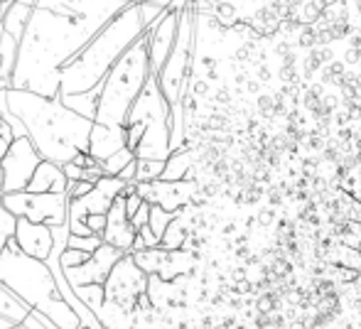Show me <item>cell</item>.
<instances>
[{
	"label": "cell",
	"mask_w": 361,
	"mask_h": 329,
	"mask_svg": "<svg viewBox=\"0 0 361 329\" xmlns=\"http://www.w3.org/2000/svg\"><path fill=\"white\" fill-rule=\"evenodd\" d=\"M145 20L138 3H130L118 13L74 59L62 67L59 94H81L106 79L114 64L145 35Z\"/></svg>",
	"instance_id": "obj_4"
},
{
	"label": "cell",
	"mask_w": 361,
	"mask_h": 329,
	"mask_svg": "<svg viewBox=\"0 0 361 329\" xmlns=\"http://www.w3.org/2000/svg\"><path fill=\"white\" fill-rule=\"evenodd\" d=\"M138 236L145 241V248H157V246H160V239H157L155 231H152L150 226H143V229L138 231Z\"/></svg>",
	"instance_id": "obj_32"
},
{
	"label": "cell",
	"mask_w": 361,
	"mask_h": 329,
	"mask_svg": "<svg viewBox=\"0 0 361 329\" xmlns=\"http://www.w3.org/2000/svg\"><path fill=\"white\" fill-rule=\"evenodd\" d=\"M101 91H104V82L89 91H81V94H59L62 104L67 106L69 111L79 113L81 118L94 120L96 123V113H99V101H101Z\"/></svg>",
	"instance_id": "obj_18"
},
{
	"label": "cell",
	"mask_w": 361,
	"mask_h": 329,
	"mask_svg": "<svg viewBox=\"0 0 361 329\" xmlns=\"http://www.w3.org/2000/svg\"><path fill=\"white\" fill-rule=\"evenodd\" d=\"M18 216L0 211V283L15 290L35 312L44 315L59 329H81L79 315L62 297L52 271L44 261L27 256L15 239Z\"/></svg>",
	"instance_id": "obj_3"
},
{
	"label": "cell",
	"mask_w": 361,
	"mask_h": 329,
	"mask_svg": "<svg viewBox=\"0 0 361 329\" xmlns=\"http://www.w3.org/2000/svg\"><path fill=\"white\" fill-rule=\"evenodd\" d=\"M32 315V307L23 300L15 290H10L5 283H0V317L10 320L15 327L25 325V320Z\"/></svg>",
	"instance_id": "obj_19"
},
{
	"label": "cell",
	"mask_w": 361,
	"mask_h": 329,
	"mask_svg": "<svg viewBox=\"0 0 361 329\" xmlns=\"http://www.w3.org/2000/svg\"><path fill=\"white\" fill-rule=\"evenodd\" d=\"M89 258H91L89 253H84V251H72V248H67V251L62 253V258H59V263H62L64 271H69V268H76V266H81V263H86Z\"/></svg>",
	"instance_id": "obj_27"
},
{
	"label": "cell",
	"mask_w": 361,
	"mask_h": 329,
	"mask_svg": "<svg viewBox=\"0 0 361 329\" xmlns=\"http://www.w3.org/2000/svg\"><path fill=\"white\" fill-rule=\"evenodd\" d=\"M15 325L10 320H5V317H0V329H13Z\"/></svg>",
	"instance_id": "obj_34"
},
{
	"label": "cell",
	"mask_w": 361,
	"mask_h": 329,
	"mask_svg": "<svg viewBox=\"0 0 361 329\" xmlns=\"http://www.w3.org/2000/svg\"><path fill=\"white\" fill-rule=\"evenodd\" d=\"M192 165H195V150L192 148H182V150H175L170 158L165 160V172H162L160 180L165 182H182V180H190V172H192Z\"/></svg>",
	"instance_id": "obj_20"
},
{
	"label": "cell",
	"mask_w": 361,
	"mask_h": 329,
	"mask_svg": "<svg viewBox=\"0 0 361 329\" xmlns=\"http://www.w3.org/2000/svg\"><path fill=\"white\" fill-rule=\"evenodd\" d=\"M128 5V0H39L20 39L13 89L59 96L64 64Z\"/></svg>",
	"instance_id": "obj_1"
},
{
	"label": "cell",
	"mask_w": 361,
	"mask_h": 329,
	"mask_svg": "<svg viewBox=\"0 0 361 329\" xmlns=\"http://www.w3.org/2000/svg\"><path fill=\"white\" fill-rule=\"evenodd\" d=\"M86 224H89V229L94 231V234H99L101 239H104V231H106V214H91L89 219H86Z\"/></svg>",
	"instance_id": "obj_30"
},
{
	"label": "cell",
	"mask_w": 361,
	"mask_h": 329,
	"mask_svg": "<svg viewBox=\"0 0 361 329\" xmlns=\"http://www.w3.org/2000/svg\"><path fill=\"white\" fill-rule=\"evenodd\" d=\"M147 280H150V275L145 271H140L133 256H123L111 271L109 280L104 283L106 300L116 302V305H121L128 312H135L138 300L147 292Z\"/></svg>",
	"instance_id": "obj_9"
},
{
	"label": "cell",
	"mask_w": 361,
	"mask_h": 329,
	"mask_svg": "<svg viewBox=\"0 0 361 329\" xmlns=\"http://www.w3.org/2000/svg\"><path fill=\"white\" fill-rule=\"evenodd\" d=\"M150 211H152V204H147V201H143V206H140V209L133 214V219H130V224L135 226V231H140L143 226L150 224Z\"/></svg>",
	"instance_id": "obj_29"
},
{
	"label": "cell",
	"mask_w": 361,
	"mask_h": 329,
	"mask_svg": "<svg viewBox=\"0 0 361 329\" xmlns=\"http://www.w3.org/2000/svg\"><path fill=\"white\" fill-rule=\"evenodd\" d=\"M32 10L35 8H27V5H23L20 0H15V5L8 10V13L3 15V25H5V32L13 35L15 39H23L25 30H27L30 25V18H32Z\"/></svg>",
	"instance_id": "obj_21"
},
{
	"label": "cell",
	"mask_w": 361,
	"mask_h": 329,
	"mask_svg": "<svg viewBox=\"0 0 361 329\" xmlns=\"http://www.w3.org/2000/svg\"><path fill=\"white\" fill-rule=\"evenodd\" d=\"M42 163V155L37 153V148L32 145L30 138H18L10 148V153L3 158V175H5V185H3V194H13V192H25L32 180L35 170Z\"/></svg>",
	"instance_id": "obj_10"
},
{
	"label": "cell",
	"mask_w": 361,
	"mask_h": 329,
	"mask_svg": "<svg viewBox=\"0 0 361 329\" xmlns=\"http://www.w3.org/2000/svg\"><path fill=\"white\" fill-rule=\"evenodd\" d=\"M150 77H152L150 52H147V37L143 35V37L114 64V69L106 74L96 123L126 125L130 108H133V104L138 101V96L143 94Z\"/></svg>",
	"instance_id": "obj_5"
},
{
	"label": "cell",
	"mask_w": 361,
	"mask_h": 329,
	"mask_svg": "<svg viewBox=\"0 0 361 329\" xmlns=\"http://www.w3.org/2000/svg\"><path fill=\"white\" fill-rule=\"evenodd\" d=\"M135 160H138V158H135L133 150H130V148H123V150H118V153L111 155L109 160H104V163H99V165H101V172H104V175L118 177L121 172H123L130 163H135Z\"/></svg>",
	"instance_id": "obj_22"
},
{
	"label": "cell",
	"mask_w": 361,
	"mask_h": 329,
	"mask_svg": "<svg viewBox=\"0 0 361 329\" xmlns=\"http://www.w3.org/2000/svg\"><path fill=\"white\" fill-rule=\"evenodd\" d=\"M170 120L172 106L167 96L162 94L157 74L147 79L143 94L133 104L126 125H140L143 128V140H140L135 158L138 160H167L172 155L170 148Z\"/></svg>",
	"instance_id": "obj_6"
},
{
	"label": "cell",
	"mask_w": 361,
	"mask_h": 329,
	"mask_svg": "<svg viewBox=\"0 0 361 329\" xmlns=\"http://www.w3.org/2000/svg\"><path fill=\"white\" fill-rule=\"evenodd\" d=\"M8 106L27 128V138L42 160L57 165L72 163L79 153H89L94 120L69 111L59 96L35 94L25 89H8Z\"/></svg>",
	"instance_id": "obj_2"
},
{
	"label": "cell",
	"mask_w": 361,
	"mask_h": 329,
	"mask_svg": "<svg viewBox=\"0 0 361 329\" xmlns=\"http://www.w3.org/2000/svg\"><path fill=\"white\" fill-rule=\"evenodd\" d=\"M76 297H79L81 302H84L86 307H89L91 312H99L101 307H104L106 302V290L104 285H84V287H74Z\"/></svg>",
	"instance_id": "obj_23"
},
{
	"label": "cell",
	"mask_w": 361,
	"mask_h": 329,
	"mask_svg": "<svg viewBox=\"0 0 361 329\" xmlns=\"http://www.w3.org/2000/svg\"><path fill=\"white\" fill-rule=\"evenodd\" d=\"M165 172V160H138L135 182H155Z\"/></svg>",
	"instance_id": "obj_24"
},
{
	"label": "cell",
	"mask_w": 361,
	"mask_h": 329,
	"mask_svg": "<svg viewBox=\"0 0 361 329\" xmlns=\"http://www.w3.org/2000/svg\"><path fill=\"white\" fill-rule=\"evenodd\" d=\"M128 148V135H126V125H101L94 123L89 138V155L96 163H104L118 150Z\"/></svg>",
	"instance_id": "obj_16"
},
{
	"label": "cell",
	"mask_w": 361,
	"mask_h": 329,
	"mask_svg": "<svg viewBox=\"0 0 361 329\" xmlns=\"http://www.w3.org/2000/svg\"><path fill=\"white\" fill-rule=\"evenodd\" d=\"M195 44H197V13L195 5L180 13V27H177V39L167 57L165 67L157 74L162 94L167 96L170 106L185 104L187 89L192 79V64H195Z\"/></svg>",
	"instance_id": "obj_7"
},
{
	"label": "cell",
	"mask_w": 361,
	"mask_h": 329,
	"mask_svg": "<svg viewBox=\"0 0 361 329\" xmlns=\"http://www.w3.org/2000/svg\"><path fill=\"white\" fill-rule=\"evenodd\" d=\"M69 194H35V192H13L3 194V204L18 219H30L35 224L62 226L69 219Z\"/></svg>",
	"instance_id": "obj_8"
},
{
	"label": "cell",
	"mask_w": 361,
	"mask_h": 329,
	"mask_svg": "<svg viewBox=\"0 0 361 329\" xmlns=\"http://www.w3.org/2000/svg\"><path fill=\"white\" fill-rule=\"evenodd\" d=\"M135 172H138V160H135V163H130L123 172H121L118 177H121L123 182H135Z\"/></svg>",
	"instance_id": "obj_33"
},
{
	"label": "cell",
	"mask_w": 361,
	"mask_h": 329,
	"mask_svg": "<svg viewBox=\"0 0 361 329\" xmlns=\"http://www.w3.org/2000/svg\"><path fill=\"white\" fill-rule=\"evenodd\" d=\"M175 211H165L162 206H152V211H150V229L155 231V236L162 241V236H165V231H167V226L175 221Z\"/></svg>",
	"instance_id": "obj_25"
},
{
	"label": "cell",
	"mask_w": 361,
	"mask_h": 329,
	"mask_svg": "<svg viewBox=\"0 0 361 329\" xmlns=\"http://www.w3.org/2000/svg\"><path fill=\"white\" fill-rule=\"evenodd\" d=\"M104 246V239H101L99 234H94V236H69V246L67 248H72V251H84V253H89V256H94L99 248Z\"/></svg>",
	"instance_id": "obj_26"
},
{
	"label": "cell",
	"mask_w": 361,
	"mask_h": 329,
	"mask_svg": "<svg viewBox=\"0 0 361 329\" xmlns=\"http://www.w3.org/2000/svg\"><path fill=\"white\" fill-rule=\"evenodd\" d=\"M106 221H109V224H106V231H104V244L118 248V251H123L126 256H130L138 231H135V226L130 224V219H128L126 197H118V199L111 204L109 214H106Z\"/></svg>",
	"instance_id": "obj_14"
},
{
	"label": "cell",
	"mask_w": 361,
	"mask_h": 329,
	"mask_svg": "<svg viewBox=\"0 0 361 329\" xmlns=\"http://www.w3.org/2000/svg\"><path fill=\"white\" fill-rule=\"evenodd\" d=\"M123 256H126L123 251L104 244L86 263H81V266H76V268H69V271H64L62 268V271H64V275H67V280L72 287L104 285V283L109 280L111 271L116 268V263H118Z\"/></svg>",
	"instance_id": "obj_12"
},
{
	"label": "cell",
	"mask_w": 361,
	"mask_h": 329,
	"mask_svg": "<svg viewBox=\"0 0 361 329\" xmlns=\"http://www.w3.org/2000/svg\"><path fill=\"white\" fill-rule=\"evenodd\" d=\"M15 239H18L20 248H23L27 256L47 263L49 253H52V248H54V229L47 224H35V221H30V219H18Z\"/></svg>",
	"instance_id": "obj_15"
},
{
	"label": "cell",
	"mask_w": 361,
	"mask_h": 329,
	"mask_svg": "<svg viewBox=\"0 0 361 329\" xmlns=\"http://www.w3.org/2000/svg\"><path fill=\"white\" fill-rule=\"evenodd\" d=\"M96 185H91V182H69V187H67V194H69V199H81V197H86L91 190H94Z\"/></svg>",
	"instance_id": "obj_28"
},
{
	"label": "cell",
	"mask_w": 361,
	"mask_h": 329,
	"mask_svg": "<svg viewBox=\"0 0 361 329\" xmlns=\"http://www.w3.org/2000/svg\"><path fill=\"white\" fill-rule=\"evenodd\" d=\"M177 27H180V13H172V10H167L165 18L157 20V23L152 25V27L145 30L152 74H160V69L165 67L167 57H170L172 47H175Z\"/></svg>",
	"instance_id": "obj_13"
},
{
	"label": "cell",
	"mask_w": 361,
	"mask_h": 329,
	"mask_svg": "<svg viewBox=\"0 0 361 329\" xmlns=\"http://www.w3.org/2000/svg\"><path fill=\"white\" fill-rule=\"evenodd\" d=\"M135 192L152 206H162L165 211H182L200 197V182L182 180V182H135Z\"/></svg>",
	"instance_id": "obj_11"
},
{
	"label": "cell",
	"mask_w": 361,
	"mask_h": 329,
	"mask_svg": "<svg viewBox=\"0 0 361 329\" xmlns=\"http://www.w3.org/2000/svg\"><path fill=\"white\" fill-rule=\"evenodd\" d=\"M3 185H5V175H3V167H0V197H3Z\"/></svg>",
	"instance_id": "obj_35"
},
{
	"label": "cell",
	"mask_w": 361,
	"mask_h": 329,
	"mask_svg": "<svg viewBox=\"0 0 361 329\" xmlns=\"http://www.w3.org/2000/svg\"><path fill=\"white\" fill-rule=\"evenodd\" d=\"M69 180L64 175L62 165L49 163V160H42L39 167L35 170L32 180H30L27 190L25 192H35V194H67Z\"/></svg>",
	"instance_id": "obj_17"
},
{
	"label": "cell",
	"mask_w": 361,
	"mask_h": 329,
	"mask_svg": "<svg viewBox=\"0 0 361 329\" xmlns=\"http://www.w3.org/2000/svg\"><path fill=\"white\" fill-rule=\"evenodd\" d=\"M62 170H64V175H67L69 182H81V180H84V167H81V165L67 163V165H62Z\"/></svg>",
	"instance_id": "obj_31"
},
{
	"label": "cell",
	"mask_w": 361,
	"mask_h": 329,
	"mask_svg": "<svg viewBox=\"0 0 361 329\" xmlns=\"http://www.w3.org/2000/svg\"><path fill=\"white\" fill-rule=\"evenodd\" d=\"M128 3H135V0H128Z\"/></svg>",
	"instance_id": "obj_36"
}]
</instances>
